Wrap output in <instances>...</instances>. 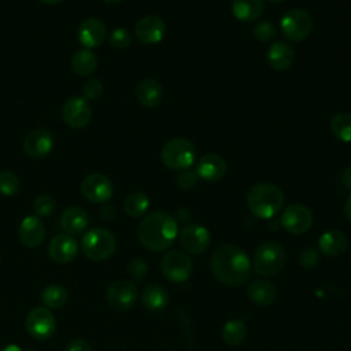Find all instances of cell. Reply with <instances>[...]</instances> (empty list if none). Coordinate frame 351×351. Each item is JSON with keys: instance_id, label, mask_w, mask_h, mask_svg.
<instances>
[{"instance_id": "obj_1", "label": "cell", "mask_w": 351, "mask_h": 351, "mask_svg": "<svg viewBox=\"0 0 351 351\" xmlns=\"http://www.w3.org/2000/svg\"><path fill=\"white\" fill-rule=\"evenodd\" d=\"M213 276L226 287H241L252 274V263L244 250L233 244H223L210 256Z\"/></svg>"}, {"instance_id": "obj_2", "label": "cell", "mask_w": 351, "mask_h": 351, "mask_svg": "<svg viewBox=\"0 0 351 351\" xmlns=\"http://www.w3.org/2000/svg\"><path fill=\"white\" fill-rule=\"evenodd\" d=\"M178 222L166 211H154L145 215L137 228V237L143 247L149 251H165L178 237Z\"/></svg>"}, {"instance_id": "obj_3", "label": "cell", "mask_w": 351, "mask_h": 351, "mask_svg": "<svg viewBox=\"0 0 351 351\" xmlns=\"http://www.w3.org/2000/svg\"><path fill=\"white\" fill-rule=\"evenodd\" d=\"M284 192L271 182H258L247 193V206L250 211L261 219L276 217L284 206Z\"/></svg>"}, {"instance_id": "obj_4", "label": "cell", "mask_w": 351, "mask_h": 351, "mask_svg": "<svg viewBox=\"0 0 351 351\" xmlns=\"http://www.w3.org/2000/svg\"><path fill=\"white\" fill-rule=\"evenodd\" d=\"M287 262V254L277 241L261 243L252 256V269L262 277H273L278 274Z\"/></svg>"}, {"instance_id": "obj_5", "label": "cell", "mask_w": 351, "mask_h": 351, "mask_svg": "<svg viewBox=\"0 0 351 351\" xmlns=\"http://www.w3.org/2000/svg\"><path fill=\"white\" fill-rule=\"evenodd\" d=\"M162 163L176 171L192 167L196 160V147L185 137L170 138L160 149Z\"/></svg>"}, {"instance_id": "obj_6", "label": "cell", "mask_w": 351, "mask_h": 351, "mask_svg": "<svg viewBox=\"0 0 351 351\" xmlns=\"http://www.w3.org/2000/svg\"><path fill=\"white\" fill-rule=\"evenodd\" d=\"M81 248L88 259L101 262L112 256L115 252L117 239L108 229L93 228L82 236Z\"/></svg>"}, {"instance_id": "obj_7", "label": "cell", "mask_w": 351, "mask_h": 351, "mask_svg": "<svg viewBox=\"0 0 351 351\" xmlns=\"http://www.w3.org/2000/svg\"><path fill=\"white\" fill-rule=\"evenodd\" d=\"M313 16L303 8H291L280 21V30L282 36L293 43L306 40L313 32Z\"/></svg>"}, {"instance_id": "obj_8", "label": "cell", "mask_w": 351, "mask_h": 351, "mask_svg": "<svg viewBox=\"0 0 351 351\" xmlns=\"http://www.w3.org/2000/svg\"><path fill=\"white\" fill-rule=\"evenodd\" d=\"M160 270L169 281L181 284L191 277L193 271V262L189 254L181 250H171L162 256Z\"/></svg>"}, {"instance_id": "obj_9", "label": "cell", "mask_w": 351, "mask_h": 351, "mask_svg": "<svg viewBox=\"0 0 351 351\" xmlns=\"http://www.w3.org/2000/svg\"><path fill=\"white\" fill-rule=\"evenodd\" d=\"M27 333L36 340H48L55 335L56 319L47 307L32 308L25 319Z\"/></svg>"}, {"instance_id": "obj_10", "label": "cell", "mask_w": 351, "mask_h": 351, "mask_svg": "<svg viewBox=\"0 0 351 351\" xmlns=\"http://www.w3.org/2000/svg\"><path fill=\"white\" fill-rule=\"evenodd\" d=\"M280 222L288 233L303 234L313 225V213L302 203H292L282 210Z\"/></svg>"}, {"instance_id": "obj_11", "label": "cell", "mask_w": 351, "mask_h": 351, "mask_svg": "<svg viewBox=\"0 0 351 351\" xmlns=\"http://www.w3.org/2000/svg\"><path fill=\"white\" fill-rule=\"evenodd\" d=\"M178 240L186 254L200 255L210 247L211 236L207 228L203 225L188 223L184 225L178 232Z\"/></svg>"}, {"instance_id": "obj_12", "label": "cell", "mask_w": 351, "mask_h": 351, "mask_svg": "<svg viewBox=\"0 0 351 351\" xmlns=\"http://www.w3.org/2000/svg\"><path fill=\"white\" fill-rule=\"evenodd\" d=\"M81 192L84 197L92 203H106L114 193V185L107 176L92 173L82 180Z\"/></svg>"}, {"instance_id": "obj_13", "label": "cell", "mask_w": 351, "mask_h": 351, "mask_svg": "<svg viewBox=\"0 0 351 351\" xmlns=\"http://www.w3.org/2000/svg\"><path fill=\"white\" fill-rule=\"evenodd\" d=\"M138 298L137 287L128 280L114 281L106 292L107 303L115 310H129L132 308Z\"/></svg>"}, {"instance_id": "obj_14", "label": "cell", "mask_w": 351, "mask_h": 351, "mask_svg": "<svg viewBox=\"0 0 351 351\" xmlns=\"http://www.w3.org/2000/svg\"><path fill=\"white\" fill-rule=\"evenodd\" d=\"M62 118L67 126L81 129L90 122L92 108L85 97L73 96L64 101L62 107Z\"/></svg>"}, {"instance_id": "obj_15", "label": "cell", "mask_w": 351, "mask_h": 351, "mask_svg": "<svg viewBox=\"0 0 351 351\" xmlns=\"http://www.w3.org/2000/svg\"><path fill=\"white\" fill-rule=\"evenodd\" d=\"M166 34V23L160 16L145 15L140 18L134 26L136 38L147 45L158 44Z\"/></svg>"}, {"instance_id": "obj_16", "label": "cell", "mask_w": 351, "mask_h": 351, "mask_svg": "<svg viewBox=\"0 0 351 351\" xmlns=\"http://www.w3.org/2000/svg\"><path fill=\"white\" fill-rule=\"evenodd\" d=\"M53 148V136L49 130L37 128L29 132L23 140V151L29 158L41 159Z\"/></svg>"}, {"instance_id": "obj_17", "label": "cell", "mask_w": 351, "mask_h": 351, "mask_svg": "<svg viewBox=\"0 0 351 351\" xmlns=\"http://www.w3.org/2000/svg\"><path fill=\"white\" fill-rule=\"evenodd\" d=\"M196 173L206 182H218L228 173V163L219 154H206L196 165Z\"/></svg>"}, {"instance_id": "obj_18", "label": "cell", "mask_w": 351, "mask_h": 351, "mask_svg": "<svg viewBox=\"0 0 351 351\" xmlns=\"http://www.w3.org/2000/svg\"><path fill=\"white\" fill-rule=\"evenodd\" d=\"M106 37H107L106 25L100 19L93 16L84 19L77 29V38L80 44L86 49H92L101 45Z\"/></svg>"}, {"instance_id": "obj_19", "label": "cell", "mask_w": 351, "mask_h": 351, "mask_svg": "<svg viewBox=\"0 0 351 351\" xmlns=\"http://www.w3.org/2000/svg\"><path fill=\"white\" fill-rule=\"evenodd\" d=\"M78 252L77 240L67 233L56 234L48 244V255L56 263L71 262Z\"/></svg>"}, {"instance_id": "obj_20", "label": "cell", "mask_w": 351, "mask_h": 351, "mask_svg": "<svg viewBox=\"0 0 351 351\" xmlns=\"http://www.w3.org/2000/svg\"><path fill=\"white\" fill-rule=\"evenodd\" d=\"M18 236L21 243L27 248H36L43 244L45 239V226L40 217L37 215H27L22 219Z\"/></svg>"}, {"instance_id": "obj_21", "label": "cell", "mask_w": 351, "mask_h": 351, "mask_svg": "<svg viewBox=\"0 0 351 351\" xmlns=\"http://www.w3.org/2000/svg\"><path fill=\"white\" fill-rule=\"evenodd\" d=\"M295 51L287 41H274L266 53L269 66L276 71L288 70L295 62Z\"/></svg>"}, {"instance_id": "obj_22", "label": "cell", "mask_w": 351, "mask_h": 351, "mask_svg": "<svg viewBox=\"0 0 351 351\" xmlns=\"http://www.w3.org/2000/svg\"><path fill=\"white\" fill-rule=\"evenodd\" d=\"M319 251L328 256H339L346 252L348 247V239L346 233L339 229H329L318 239Z\"/></svg>"}, {"instance_id": "obj_23", "label": "cell", "mask_w": 351, "mask_h": 351, "mask_svg": "<svg viewBox=\"0 0 351 351\" xmlns=\"http://www.w3.org/2000/svg\"><path fill=\"white\" fill-rule=\"evenodd\" d=\"M247 296L258 306L267 307L277 299V288L269 280H255L247 287Z\"/></svg>"}, {"instance_id": "obj_24", "label": "cell", "mask_w": 351, "mask_h": 351, "mask_svg": "<svg viewBox=\"0 0 351 351\" xmlns=\"http://www.w3.org/2000/svg\"><path fill=\"white\" fill-rule=\"evenodd\" d=\"M136 97L144 107H158L163 97V88L154 78L141 80L136 86Z\"/></svg>"}, {"instance_id": "obj_25", "label": "cell", "mask_w": 351, "mask_h": 351, "mask_svg": "<svg viewBox=\"0 0 351 351\" xmlns=\"http://www.w3.org/2000/svg\"><path fill=\"white\" fill-rule=\"evenodd\" d=\"M233 16L244 23H251L259 19L265 11V0H232Z\"/></svg>"}, {"instance_id": "obj_26", "label": "cell", "mask_w": 351, "mask_h": 351, "mask_svg": "<svg viewBox=\"0 0 351 351\" xmlns=\"http://www.w3.org/2000/svg\"><path fill=\"white\" fill-rule=\"evenodd\" d=\"M60 225L67 234H80L88 226V214L84 208L78 206H71L62 213Z\"/></svg>"}, {"instance_id": "obj_27", "label": "cell", "mask_w": 351, "mask_h": 351, "mask_svg": "<svg viewBox=\"0 0 351 351\" xmlns=\"http://www.w3.org/2000/svg\"><path fill=\"white\" fill-rule=\"evenodd\" d=\"M141 303L147 310L159 311L167 307L169 304V293L159 284L151 282L145 285L141 293Z\"/></svg>"}, {"instance_id": "obj_28", "label": "cell", "mask_w": 351, "mask_h": 351, "mask_svg": "<svg viewBox=\"0 0 351 351\" xmlns=\"http://www.w3.org/2000/svg\"><path fill=\"white\" fill-rule=\"evenodd\" d=\"M71 67L74 73L81 77L90 75L97 67V58L90 49L82 48L73 55Z\"/></svg>"}, {"instance_id": "obj_29", "label": "cell", "mask_w": 351, "mask_h": 351, "mask_svg": "<svg viewBox=\"0 0 351 351\" xmlns=\"http://www.w3.org/2000/svg\"><path fill=\"white\" fill-rule=\"evenodd\" d=\"M40 299L47 308H60L66 304L69 292L60 284H49L41 291Z\"/></svg>"}, {"instance_id": "obj_30", "label": "cell", "mask_w": 351, "mask_h": 351, "mask_svg": "<svg viewBox=\"0 0 351 351\" xmlns=\"http://www.w3.org/2000/svg\"><path fill=\"white\" fill-rule=\"evenodd\" d=\"M221 336L228 346L230 347L240 346L247 337V326L240 319H230L223 325Z\"/></svg>"}, {"instance_id": "obj_31", "label": "cell", "mask_w": 351, "mask_h": 351, "mask_svg": "<svg viewBox=\"0 0 351 351\" xmlns=\"http://www.w3.org/2000/svg\"><path fill=\"white\" fill-rule=\"evenodd\" d=\"M149 207V199L144 192H132L123 200V211L132 217H143Z\"/></svg>"}, {"instance_id": "obj_32", "label": "cell", "mask_w": 351, "mask_h": 351, "mask_svg": "<svg viewBox=\"0 0 351 351\" xmlns=\"http://www.w3.org/2000/svg\"><path fill=\"white\" fill-rule=\"evenodd\" d=\"M330 133L343 143H351V114L337 112L330 119Z\"/></svg>"}, {"instance_id": "obj_33", "label": "cell", "mask_w": 351, "mask_h": 351, "mask_svg": "<svg viewBox=\"0 0 351 351\" xmlns=\"http://www.w3.org/2000/svg\"><path fill=\"white\" fill-rule=\"evenodd\" d=\"M21 189V181L18 176L11 170L0 171V193L4 196H14Z\"/></svg>"}, {"instance_id": "obj_34", "label": "cell", "mask_w": 351, "mask_h": 351, "mask_svg": "<svg viewBox=\"0 0 351 351\" xmlns=\"http://www.w3.org/2000/svg\"><path fill=\"white\" fill-rule=\"evenodd\" d=\"M252 36L261 43H270L277 37V27L269 21H259L252 27Z\"/></svg>"}, {"instance_id": "obj_35", "label": "cell", "mask_w": 351, "mask_h": 351, "mask_svg": "<svg viewBox=\"0 0 351 351\" xmlns=\"http://www.w3.org/2000/svg\"><path fill=\"white\" fill-rule=\"evenodd\" d=\"M55 199L51 196V195H47V193H41L36 197L34 203H33V210L36 213L37 217H49L53 210H55Z\"/></svg>"}, {"instance_id": "obj_36", "label": "cell", "mask_w": 351, "mask_h": 351, "mask_svg": "<svg viewBox=\"0 0 351 351\" xmlns=\"http://www.w3.org/2000/svg\"><path fill=\"white\" fill-rule=\"evenodd\" d=\"M132 40H133L132 33L125 27H115L110 32V36H108L110 45L117 49H123L129 47L132 44Z\"/></svg>"}, {"instance_id": "obj_37", "label": "cell", "mask_w": 351, "mask_h": 351, "mask_svg": "<svg viewBox=\"0 0 351 351\" xmlns=\"http://www.w3.org/2000/svg\"><path fill=\"white\" fill-rule=\"evenodd\" d=\"M199 180H200V178H199L196 170H193V169L189 167V169H185V170L178 171V176H177L176 182H177V186H178L180 189H182V191H191V189H193V188L197 185Z\"/></svg>"}, {"instance_id": "obj_38", "label": "cell", "mask_w": 351, "mask_h": 351, "mask_svg": "<svg viewBox=\"0 0 351 351\" xmlns=\"http://www.w3.org/2000/svg\"><path fill=\"white\" fill-rule=\"evenodd\" d=\"M128 271L130 277L136 281H143L148 273V265L143 258H134L129 262Z\"/></svg>"}, {"instance_id": "obj_39", "label": "cell", "mask_w": 351, "mask_h": 351, "mask_svg": "<svg viewBox=\"0 0 351 351\" xmlns=\"http://www.w3.org/2000/svg\"><path fill=\"white\" fill-rule=\"evenodd\" d=\"M298 261H299V265H300L302 267H304V269H313V267H315V266L319 263L321 255H319V252H318L315 248L308 247V248H304V250L299 254Z\"/></svg>"}, {"instance_id": "obj_40", "label": "cell", "mask_w": 351, "mask_h": 351, "mask_svg": "<svg viewBox=\"0 0 351 351\" xmlns=\"http://www.w3.org/2000/svg\"><path fill=\"white\" fill-rule=\"evenodd\" d=\"M103 84L99 80H89L82 85V97H85L86 100H96L103 95Z\"/></svg>"}, {"instance_id": "obj_41", "label": "cell", "mask_w": 351, "mask_h": 351, "mask_svg": "<svg viewBox=\"0 0 351 351\" xmlns=\"http://www.w3.org/2000/svg\"><path fill=\"white\" fill-rule=\"evenodd\" d=\"M66 351H92V347L84 339H74L67 344Z\"/></svg>"}, {"instance_id": "obj_42", "label": "cell", "mask_w": 351, "mask_h": 351, "mask_svg": "<svg viewBox=\"0 0 351 351\" xmlns=\"http://www.w3.org/2000/svg\"><path fill=\"white\" fill-rule=\"evenodd\" d=\"M100 217H101L104 221H112L114 217H115L114 207H112V206H103V207L100 208Z\"/></svg>"}, {"instance_id": "obj_43", "label": "cell", "mask_w": 351, "mask_h": 351, "mask_svg": "<svg viewBox=\"0 0 351 351\" xmlns=\"http://www.w3.org/2000/svg\"><path fill=\"white\" fill-rule=\"evenodd\" d=\"M341 180H343V184H344L348 189H351V166H348V167L344 169Z\"/></svg>"}, {"instance_id": "obj_44", "label": "cell", "mask_w": 351, "mask_h": 351, "mask_svg": "<svg viewBox=\"0 0 351 351\" xmlns=\"http://www.w3.org/2000/svg\"><path fill=\"white\" fill-rule=\"evenodd\" d=\"M344 214L347 217V219L351 222V193L348 195L346 203H344Z\"/></svg>"}, {"instance_id": "obj_45", "label": "cell", "mask_w": 351, "mask_h": 351, "mask_svg": "<svg viewBox=\"0 0 351 351\" xmlns=\"http://www.w3.org/2000/svg\"><path fill=\"white\" fill-rule=\"evenodd\" d=\"M0 351H22V348L16 344H8V346L3 347Z\"/></svg>"}, {"instance_id": "obj_46", "label": "cell", "mask_w": 351, "mask_h": 351, "mask_svg": "<svg viewBox=\"0 0 351 351\" xmlns=\"http://www.w3.org/2000/svg\"><path fill=\"white\" fill-rule=\"evenodd\" d=\"M43 3H45V4H49V5H52V4H59V3H62L63 0H41Z\"/></svg>"}, {"instance_id": "obj_47", "label": "cell", "mask_w": 351, "mask_h": 351, "mask_svg": "<svg viewBox=\"0 0 351 351\" xmlns=\"http://www.w3.org/2000/svg\"><path fill=\"white\" fill-rule=\"evenodd\" d=\"M104 3H107V4H118V3H121L122 0H103Z\"/></svg>"}, {"instance_id": "obj_48", "label": "cell", "mask_w": 351, "mask_h": 351, "mask_svg": "<svg viewBox=\"0 0 351 351\" xmlns=\"http://www.w3.org/2000/svg\"><path fill=\"white\" fill-rule=\"evenodd\" d=\"M269 1H271V3H274V4H280V3H284L285 0H269Z\"/></svg>"}]
</instances>
